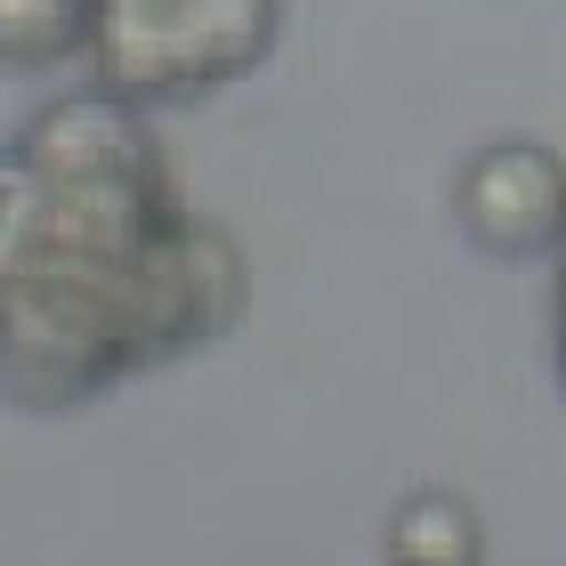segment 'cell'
I'll list each match as a JSON object with an SVG mask.
<instances>
[{"mask_svg": "<svg viewBox=\"0 0 566 566\" xmlns=\"http://www.w3.org/2000/svg\"><path fill=\"white\" fill-rule=\"evenodd\" d=\"M551 348H558V389H566V251H558V307H551Z\"/></svg>", "mask_w": 566, "mask_h": 566, "instance_id": "cell-6", "label": "cell"}, {"mask_svg": "<svg viewBox=\"0 0 566 566\" xmlns=\"http://www.w3.org/2000/svg\"><path fill=\"white\" fill-rule=\"evenodd\" d=\"M461 227L494 260H551V251H566V163L534 138H494L461 170Z\"/></svg>", "mask_w": 566, "mask_h": 566, "instance_id": "cell-3", "label": "cell"}, {"mask_svg": "<svg viewBox=\"0 0 566 566\" xmlns=\"http://www.w3.org/2000/svg\"><path fill=\"white\" fill-rule=\"evenodd\" d=\"M389 566H485L478 510L461 502V494H446V485L405 494L397 518H389Z\"/></svg>", "mask_w": 566, "mask_h": 566, "instance_id": "cell-5", "label": "cell"}, {"mask_svg": "<svg viewBox=\"0 0 566 566\" xmlns=\"http://www.w3.org/2000/svg\"><path fill=\"white\" fill-rule=\"evenodd\" d=\"M283 0H97L90 90L138 114L202 106L275 57Z\"/></svg>", "mask_w": 566, "mask_h": 566, "instance_id": "cell-2", "label": "cell"}, {"mask_svg": "<svg viewBox=\"0 0 566 566\" xmlns=\"http://www.w3.org/2000/svg\"><path fill=\"white\" fill-rule=\"evenodd\" d=\"M251 260L138 106L49 97L0 138V405L82 413L243 324Z\"/></svg>", "mask_w": 566, "mask_h": 566, "instance_id": "cell-1", "label": "cell"}, {"mask_svg": "<svg viewBox=\"0 0 566 566\" xmlns=\"http://www.w3.org/2000/svg\"><path fill=\"white\" fill-rule=\"evenodd\" d=\"M97 0H0V73H57L90 65Z\"/></svg>", "mask_w": 566, "mask_h": 566, "instance_id": "cell-4", "label": "cell"}]
</instances>
